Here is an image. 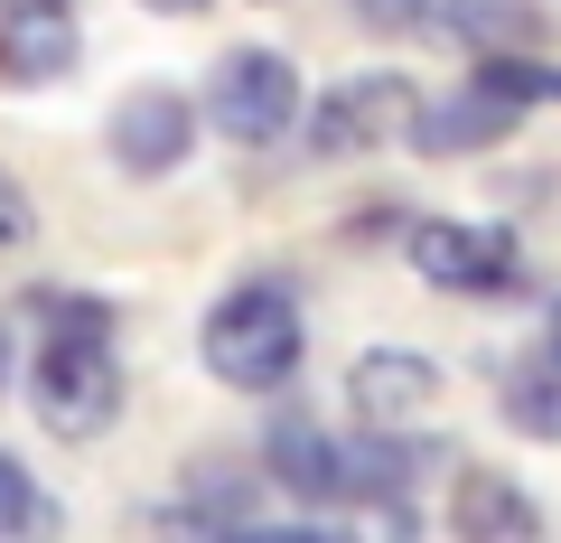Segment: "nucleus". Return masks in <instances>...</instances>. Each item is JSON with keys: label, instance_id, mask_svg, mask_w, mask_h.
Wrapping results in <instances>:
<instances>
[{"label": "nucleus", "instance_id": "obj_11", "mask_svg": "<svg viewBox=\"0 0 561 543\" xmlns=\"http://www.w3.org/2000/svg\"><path fill=\"white\" fill-rule=\"evenodd\" d=\"M262 460H272V478L290 487L300 506H346V468H337V441H328L319 422H272Z\"/></svg>", "mask_w": 561, "mask_h": 543}, {"label": "nucleus", "instance_id": "obj_20", "mask_svg": "<svg viewBox=\"0 0 561 543\" xmlns=\"http://www.w3.org/2000/svg\"><path fill=\"white\" fill-rule=\"evenodd\" d=\"M10 365H20V347H10V328H0V384H10Z\"/></svg>", "mask_w": 561, "mask_h": 543}, {"label": "nucleus", "instance_id": "obj_5", "mask_svg": "<svg viewBox=\"0 0 561 543\" xmlns=\"http://www.w3.org/2000/svg\"><path fill=\"white\" fill-rule=\"evenodd\" d=\"M515 122H524L515 103H496L486 84H468V94H412L402 142H412L421 160H468V150H496Z\"/></svg>", "mask_w": 561, "mask_h": 543}, {"label": "nucleus", "instance_id": "obj_15", "mask_svg": "<svg viewBox=\"0 0 561 543\" xmlns=\"http://www.w3.org/2000/svg\"><path fill=\"white\" fill-rule=\"evenodd\" d=\"M478 84H486L496 103H515V113H524V103H561V66L524 57V47H486V57H478Z\"/></svg>", "mask_w": 561, "mask_h": 543}, {"label": "nucleus", "instance_id": "obj_22", "mask_svg": "<svg viewBox=\"0 0 561 543\" xmlns=\"http://www.w3.org/2000/svg\"><path fill=\"white\" fill-rule=\"evenodd\" d=\"M47 10H76V0H47Z\"/></svg>", "mask_w": 561, "mask_h": 543}, {"label": "nucleus", "instance_id": "obj_12", "mask_svg": "<svg viewBox=\"0 0 561 543\" xmlns=\"http://www.w3.org/2000/svg\"><path fill=\"white\" fill-rule=\"evenodd\" d=\"M449 524H459L468 543H524V534H542V506L524 497V487H505L496 468H468V478H459V506H449Z\"/></svg>", "mask_w": 561, "mask_h": 543}, {"label": "nucleus", "instance_id": "obj_18", "mask_svg": "<svg viewBox=\"0 0 561 543\" xmlns=\"http://www.w3.org/2000/svg\"><path fill=\"white\" fill-rule=\"evenodd\" d=\"M421 10H431V0H356L365 29H421Z\"/></svg>", "mask_w": 561, "mask_h": 543}, {"label": "nucleus", "instance_id": "obj_17", "mask_svg": "<svg viewBox=\"0 0 561 543\" xmlns=\"http://www.w3.org/2000/svg\"><path fill=\"white\" fill-rule=\"evenodd\" d=\"M38 244V206H28V188L0 169V253H28Z\"/></svg>", "mask_w": 561, "mask_h": 543}, {"label": "nucleus", "instance_id": "obj_3", "mask_svg": "<svg viewBox=\"0 0 561 543\" xmlns=\"http://www.w3.org/2000/svg\"><path fill=\"white\" fill-rule=\"evenodd\" d=\"M206 122H216L225 142H243V150L280 142V132L300 122V66L280 57V47H234V57L216 66V84H206Z\"/></svg>", "mask_w": 561, "mask_h": 543}, {"label": "nucleus", "instance_id": "obj_2", "mask_svg": "<svg viewBox=\"0 0 561 543\" xmlns=\"http://www.w3.org/2000/svg\"><path fill=\"white\" fill-rule=\"evenodd\" d=\"M28 403H38V422L57 431V441H94V431H113V412H122L113 338H94V328H57V338L38 347Z\"/></svg>", "mask_w": 561, "mask_h": 543}, {"label": "nucleus", "instance_id": "obj_13", "mask_svg": "<svg viewBox=\"0 0 561 543\" xmlns=\"http://www.w3.org/2000/svg\"><path fill=\"white\" fill-rule=\"evenodd\" d=\"M421 29H440V38H459V47L486 57V47H534L542 10H534V0H431Z\"/></svg>", "mask_w": 561, "mask_h": 543}, {"label": "nucleus", "instance_id": "obj_8", "mask_svg": "<svg viewBox=\"0 0 561 543\" xmlns=\"http://www.w3.org/2000/svg\"><path fill=\"white\" fill-rule=\"evenodd\" d=\"M187 142H197V113H187V94H169V84H140V94H122V113H113V160L131 169V179H160V169H179Z\"/></svg>", "mask_w": 561, "mask_h": 543}, {"label": "nucleus", "instance_id": "obj_4", "mask_svg": "<svg viewBox=\"0 0 561 543\" xmlns=\"http://www.w3.org/2000/svg\"><path fill=\"white\" fill-rule=\"evenodd\" d=\"M402 113H412V76H346L309 103V150L319 160H356V150L393 142Z\"/></svg>", "mask_w": 561, "mask_h": 543}, {"label": "nucleus", "instance_id": "obj_6", "mask_svg": "<svg viewBox=\"0 0 561 543\" xmlns=\"http://www.w3.org/2000/svg\"><path fill=\"white\" fill-rule=\"evenodd\" d=\"M412 272L431 291H505L515 282V235L505 225H412Z\"/></svg>", "mask_w": 561, "mask_h": 543}, {"label": "nucleus", "instance_id": "obj_1", "mask_svg": "<svg viewBox=\"0 0 561 543\" xmlns=\"http://www.w3.org/2000/svg\"><path fill=\"white\" fill-rule=\"evenodd\" d=\"M309 357V319L300 301L280 282H243L216 301V319H206V365H216L234 394H280V384L300 375Z\"/></svg>", "mask_w": 561, "mask_h": 543}, {"label": "nucleus", "instance_id": "obj_16", "mask_svg": "<svg viewBox=\"0 0 561 543\" xmlns=\"http://www.w3.org/2000/svg\"><path fill=\"white\" fill-rule=\"evenodd\" d=\"M47 524H57V506H47L38 487H28V468L0 450V534H47Z\"/></svg>", "mask_w": 561, "mask_h": 543}, {"label": "nucleus", "instance_id": "obj_21", "mask_svg": "<svg viewBox=\"0 0 561 543\" xmlns=\"http://www.w3.org/2000/svg\"><path fill=\"white\" fill-rule=\"evenodd\" d=\"M150 10H206V0H150Z\"/></svg>", "mask_w": 561, "mask_h": 543}, {"label": "nucleus", "instance_id": "obj_14", "mask_svg": "<svg viewBox=\"0 0 561 543\" xmlns=\"http://www.w3.org/2000/svg\"><path fill=\"white\" fill-rule=\"evenodd\" d=\"M505 422L524 431V441H561V365H515L505 375Z\"/></svg>", "mask_w": 561, "mask_h": 543}, {"label": "nucleus", "instance_id": "obj_10", "mask_svg": "<svg viewBox=\"0 0 561 543\" xmlns=\"http://www.w3.org/2000/svg\"><path fill=\"white\" fill-rule=\"evenodd\" d=\"M76 66V20L47 0H0V84H57Z\"/></svg>", "mask_w": 561, "mask_h": 543}, {"label": "nucleus", "instance_id": "obj_19", "mask_svg": "<svg viewBox=\"0 0 561 543\" xmlns=\"http://www.w3.org/2000/svg\"><path fill=\"white\" fill-rule=\"evenodd\" d=\"M542 357L561 365V301H552V319H542Z\"/></svg>", "mask_w": 561, "mask_h": 543}, {"label": "nucleus", "instance_id": "obj_9", "mask_svg": "<svg viewBox=\"0 0 561 543\" xmlns=\"http://www.w3.org/2000/svg\"><path fill=\"white\" fill-rule=\"evenodd\" d=\"M337 468H346V497H402V487L459 468L449 441H402V431H365V441H337Z\"/></svg>", "mask_w": 561, "mask_h": 543}, {"label": "nucleus", "instance_id": "obj_7", "mask_svg": "<svg viewBox=\"0 0 561 543\" xmlns=\"http://www.w3.org/2000/svg\"><path fill=\"white\" fill-rule=\"evenodd\" d=\"M346 403H356L375 431H412L431 403H440V365L421 357V347H365L346 365Z\"/></svg>", "mask_w": 561, "mask_h": 543}]
</instances>
